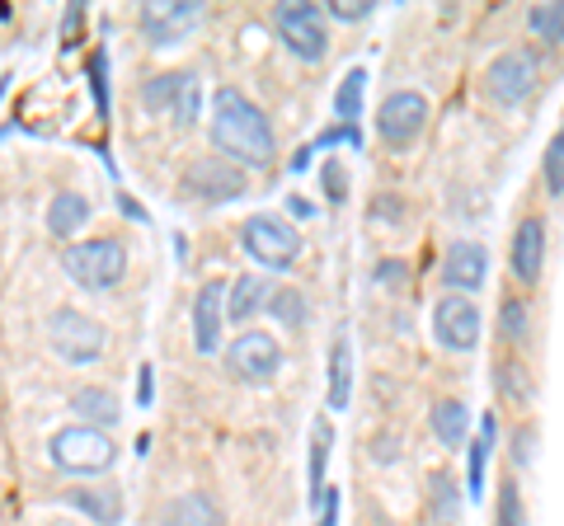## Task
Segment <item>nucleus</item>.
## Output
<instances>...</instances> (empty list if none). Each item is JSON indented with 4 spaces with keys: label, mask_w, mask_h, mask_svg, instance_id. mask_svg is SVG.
Listing matches in <instances>:
<instances>
[{
    "label": "nucleus",
    "mask_w": 564,
    "mask_h": 526,
    "mask_svg": "<svg viewBox=\"0 0 564 526\" xmlns=\"http://www.w3.org/2000/svg\"><path fill=\"white\" fill-rule=\"evenodd\" d=\"M433 335L447 353H470L480 343V306H475V296H443V302H433Z\"/></svg>",
    "instance_id": "9b49d317"
},
{
    "label": "nucleus",
    "mask_w": 564,
    "mask_h": 526,
    "mask_svg": "<svg viewBox=\"0 0 564 526\" xmlns=\"http://www.w3.org/2000/svg\"><path fill=\"white\" fill-rule=\"evenodd\" d=\"M433 489H437V503H443V513H437V517L452 522V513H456V489H452V480H447V475H437Z\"/></svg>",
    "instance_id": "e433bc0d"
},
{
    "label": "nucleus",
    "mask_w": 564,
    "mask_h": 526,
    "mask_svg": "<svg viewBox=\"0 0 564 526\" xmlns=\"http://www.w3.org/2000/svg\"><path fill=\"white\" fill-rule=\"evenodd\" d=\"M62 269L70 283L85 292H109L128 277V250H122V240H113V235H95V240L66 244Z\"/></svg>",
    "instance_id": "f03ea898"
},
{
    "label": "nucleus",
    "mask_w": 564,
    "mask_h": 526,
    "mask_svg": "<svg viewBox=\"0 0 564 526\" xmlns=\"http://www.w3.org/2000/svg\"><path fill=\"white\" fill-rule=\"evenodd\" d=\"M161 526H226V517L207 494H180L165 503Z\"/></svg>",
    "instance_id": "6ab92c4d"
},
{
    "label": "nucleus",
    "mask_w": 564,
    "mask_h": 526,
    "mask_svg": "<svg viewBox=\"0 0 564 526\" xmlns=\"http://www.w3.org/2000/svg\"><path fill=\"white\" fill-rule=\"evenodd\" d=\"M429 424H433V437L443 447H462L466 442V432H470V409L462 405V399H437L433 414H429Z\"/></svg>",
    "instance_id": "412c9836"
},
{
    "label": "nucleus",
    "mask_w": 564,
    "mask_h": 526,
    "mask_svg": "<svg viewBox=\"0 0 564 526\" xmlns=\"http://www.w3.org/2000/svg\"><path fill=\"white\" fill-rule=\"evenodd\" d=\"M80 20H85V10H80V6H70V10H66V29H62V33H66V47H70V39H76Z\"/></svg>",
    "instance_id": "a19ab883"
},
{
    "label": "nucleus",
    "mask_w": 564,
    "mask_h": 526,
    "mask_svg": "<svg viewBox=\"0 0 564 526\" xmlns=\"http://www.w3.org/2000/svg\"><path fill=\"white\" fill-rule=\"evenodd\" d=\"M527 24H532V33L545 43V47H560L564 43V6L560 0H545V6H532V14H527Z\"/></svg>",
    "instance_id": "a878e982"
},
{
    "label": "nucleus",
    "mask_w": 564,
    "mask_h": 526,
    "mask_svg": "<svg viewBox=\"0 0 564 526\" xmlns=\"http://www.w3.org/2000/svg\"><path fill=\"white\" fill-rule=\"evenodd\" d=\"M372 451H377V461H381V465H391V461H395V451H400V442H391V432H381Z\"/></svg>",
    "instance_id": "58836bf2"
},
{
    "label": "nucleus",
    "mask_w": 564,
    "mask_h": 526,
    "mask_svg": "<svg viewBox=\"0 0 564 526\" xmlns=\"http://www.w3.org/2000/svg\"><path fill=\"white\" fill-rule=\"evenodd\" d=\"M423 128H429V99H423L419 90H395V95H386L381 113H377V132H381L386 146H395V151L414 146Z\"/></svg>",
    "instance_id": "9d476101"
},
{
    "label": "nucleus",
    "mask_w": 564,
    "mask_h": 526,
    "mask_svg": "<svg viewBox=\"0 0 564 526\" xmlns=\"http://www.w3.org/2000/svg\"><path fill=\"white\" fill-rule=\"evenodd\" d=\"M221 320H226V283L221 277H207L198 302H193V348L203 358L221 348Z\"/></svg>",
    "instance_id": "2eb2a0df"
},
{
    "label": "nucleus",
    "mask_w": 564,
    "mask_h": 526,
    "mask_svg": "<svg viewBox=\"0 0 564 526\" xmlns=\"http://www.w3.org/2000/svg\"><path fill=\"white\" fill-rule=\"evenodd\" d=\"M362 90H367V72H362V66H352V72L339 80V90H334V113H339L344 128H358Z\"/></svg>",
    "instance_id": "393cba45"
},
{
    "label": "nucleus",
    "mask_w": 564,
    "mask_h": 526,
    "mask_svg": "<svg viewBox=\"0 0 564 526\" xmlns=\"http://www.w3.org/2000/svg\"><path fill=\"white\" fill-rule=\"evenodd\" d=\"M263 302H269V287H263V277L259 273H245V277H236L231 287H226V315L231 320H250L254 310H263Z\"/></svg>",
    "instance_id": "5701e85b"
},
{
    "label": "nucleus",
    "mask_w": 564,
    "mask_h": 526,
    "mask_svg": "<svg viewBox=\"0 0 564 526\" xmlns=\"http://www.w3.org/2000/svg\"><path fill=\"white\" fill-rule=\"evenodd\" d=\"M329 447H334V428H329V418H321V424H315V432H311V503L321 498V489H325Z\"/></svg>",
    "instance_id": "bb28decb"
},
{
    "label": "nucleus",
    "mask_w": 564,
    "mask_h": 526,
    "mask_svg": "<svg viewBox=\"0 0 564 526\" xmlns=\"http://www.w3.org/2000/svg\"><path fill=\"white\" fill-rule=\"evenodd\" d=\"M70 414L76 418H90V428H113L122 418V399L109 391V385H80L76 395H70Z\"/></svg>",
    "instance_id": "a211bd4d"
},
{
    "label": "nucleus",
    "mask_w": 564,
    "mask_h": 526,
    "mask_svg": "<svg viewBox=\"0 0 564 526\" xmlns=\"http://www.w3.org/2000/svg\"><path fill=\"white\" fill-rule=\"evenodd\" d=\"M499 526H527V507H522L518 484H503L499 489Z\"/></svg>",
    "instance_id": "2f4dec72"
},
{
    "label": "nucleus",
    "mask_w": 564,
    "mask_h": 526,
    "mask_svg": "<svg viewBox=\"0 0 564 526\" xmlns=\"http://www.w3.org/2000/svg\"><path fill=\"white\" fill-rule=\"evenodd\" d=\"M6 85H10V76H0V99H6Z\"/></svg>",
    "instance_id": "37998d69"
},
{
    "label": "nucleus",
    "mask_w": 564,
    "mask_h": 526,
    "mask_svg": "<svg viewBox=\"0 0 564 526\" xmlns=\"http://www.w3.org/2000/svg\"><path fill=\"white\" fill-rule=\"evenodd\" d=\"M485 85H489L494 99L513 109V103L536 95V85H541V57H536L532 47H508V52H499V57L489 62Z\"/></svg>",
    "instance_id": "423d86ee"
},
{
    "label": "nucleus",
    "mask_w": 564,
    "mask_h": 526,
    "mask_svg": "<svg viewBox=\"0 0 564 526\" xmlns=\"http://www.w3.org/2000/svg\"><path fill=\"white\" fill-rule=\"evenodd\" d=\"M315 513H321V522H315V526H339V494H334V489H321Z\"/></svg>",
    "instance_id": "f704fd0d"
},
{
    "label": "nucleus",
    "mask_w": 564,
    "mask_h": 526,
    "mask_svg": "<svg viewBox=\"0 0 564 526\" xmlns=\"http://www.w3.org/2000/svg\"><path fill=\"white\" fill-rule=\"evenodd\" d=\"M141 103H147L155 118H170L174 128H193V122H198V109H203V85L193 72H165V76L147 80Z\"/></svg>",
    "instance_id": "39448f33"
},
{
    "label": "nucleus",
    "mask_w": 564,
    "mask_h": 526,
    "mask_svg": "<svg viewBox=\"0 0 564 526\" xmlns=\"http://www.w3.org/2000/svg\"><path fill=\"white\" fill-rule=\"evenodd\" d=\"M226 366H231V376H240V381H269L282 366V348L273 335H263V329H240V335L226 343Z\"/></svg>",
    "instance_id": "f8f14e48"
},
{
    "label": "nucleus",
    "mask_w": 564,
    "mask_h": 526,
    "mask_svg": "<svg viewBox=\"0 0 564 526\" xmlns=\"http://www.w3.org/2000/svg\"><path fill=\"white\" fill-rule=\"evenodd\" d=\"M522 381H527V376H522V366H518V362H513V366H499V391H503V395L513 391V395L522 399V395H527V385H522Z\"/></svg>",
    "instance_id": "c9c22d12"
},
{
    "label": "nucleus",
    "mask_w": 564,
    "mask_h": 526,
    "mask_svg": "<svg viewBox=\"0 0 564 526\" xmlns=\"http://www.w3.org/2000/svg\"><path fill=\"white\" fill-rule=\"evenodd\" d=\"M494 437H499V418L485 414L480 418V432H475V442H470V456H466V489H470V498L485 494V465H489Z\"/></svg>",
    "instance_id": "4be33fe9"
},
{
    "label": "nucleus",
    "mask_w": 564,
    "mask_h": 526,
    "mask_svg": "<svg viewBox=\"0 0 564 526\" xmlns=\"http://www.w3.org/2000/svg\"><path fill=\"white\" fill-rule=\"evenodd\" d=\"M263 310H273V320H282V325H306V296L292 287H269Z\"/></svg>",
    "instance_id": "cd10ccee"
},
{
    "label": "nucleus",
    "mask_w": 564,
    "mask_h": 526,
    "mask_svg": "<svg viewBox=\"0 0 564 526\" xmlns=\"http://www.w3.org/2000/svg\"><path fill=\"white\" fill-rule=\"evenodd\" d=\"M212 142H217L221 161H231L236 169H263L273 165L278 155V142H273V128L263 109L254 99H245L236 85H221L217 95H212Z\"/></svg>",
    "instance_id": "f257e3e1"
},
{
    "label": "nucleus",
    "mask_w": 564,
    "mask_h": 526,
    "mask_svg": "<svg viewBox=\"0 0 564 526\" xmlns=\"http://www.w3.org/2000/svg\"><path fill=\"white\" fill-rule=\"evenodd\" d=\"M278 33L288 43L292 57L302 62H321L329 52V29H325V10L311 6V0H292V6H278Z\"/></svg>",
    "instance_id": "0eeeda50"
},
{
    "label": "nucleus",
    "mask_w": 564,
    "mask_h": 526,
    "mask_svg": "<svg viewBox=\"0 0 564 526\" xmlns=\"http://www.w3.org/2000/svg\"><path fill=\"white\" fill-rule=\"evenodd\" d=\"M541 269H545V221L527 217L513 235V273H518V283L532 287L541 277Z\"/></svg>",
    "instance_id": "dca6fc26"
},
{
    "label": "nucleus",
    "mask_w": 564,
    "mask_h": 526,
    "mask_svg": "<svg viewBox=\"0 0 564 526\" xmlns=\"http://www.w3.org/2000/svg\"><path fill=\"white\" fill-rule=\"evenodd\" d=\"M184 193L203 202H236L250 193V179H245V169H236L231 161H221V155H198L188 169H184Z\"/></svg>",
    "instance_id": "1a4fd4ad"
},
{
    "label": "nucleus",
    "mask_w": 564,
    "mask_h": 526,
    "mask_svg": "<svg viewBox=\"0 0 564 526\" xmlns=\"http://www.w3.org/2000/svg\"><path fill=\"white\" fill-rule=\"evenodd\" d=\"M151 381H155V372H151V366H141V385H137V405H141V409H147L151 399H155V385H151Z\"/></svg>",
    "instance_id": "4c0bfd02"
},
{
    "label": "nucleus",
    "mask_w": 564,
    "mask_h": 526,
    "mask_svg": "<svg viewBox=\"0 0 564 526\" xmlns=\"http://www.w3.org/2000/svg\"><path fill=\"white\" fill-rule=\"evenodd\" d=\"M541 169H545V193H551V198H564V132H555L551 142H545Z\"/></svg>",
    "instance_id": "c756f323"
},
{
    "label": "nucleus",
    "mask_w": 564,
    "mask_h": 526,
    "mask_svg": "<svg viewBox=\"0 0 564 526\" xmlns=\"http://www.w3.org/2000/svg\"><path fill=\"white\" fill-rule=\"evenodd\" d=\"M499 329L508 335V343H522L527 335H532V315H527V302L508 296V302L499 306Z\"/></svg>",
    "instance_id": "c85d7f7f"
},
{
    "label": "nucleus",
    "mask_w": 564,
    "mask_h": 526,
    "mask_svg": "<svg viewBox=\"0 0 564 526\" xmlns=\"http://www.w3.org/2000/svg\"><path fill=\"white\" fill-rule=\"evenodd\" d=\"M122 212H128V217H137V221H147V212H141V207H137L132 198H122Z\"/></svg>",
    "instance_id": "79ce46f5"
},
{
    "label": "nucleus",
    "mask_w": 564,
    "mask_h": 526,
    "mask_svg": "<svg viewBox=\"0 0 564 526\" xmlns=\"http://www.w3.org/2000/svg\"><path fill=\"white\" fill-rule=\"evenodd\" d=\"M62 503L66 507H76V513L85 517H95V526H118L122 522V494L118 489H62Z\"/></svg>",
    "instance_id": "f3484780"
},
{
    "label": "nucleus",
    "mask_w": 564,
    "mask_h": 526,
    "mask_svg": "<svg viewBox=\"0 0 564 526\" xmlns=\"http://www.w3.org/2000/svg\"><path fill=\"white\" fill-rule=\"evenodd\" d=\"M329 14L334 20H344V24H352V20H367L372 6H367V0H329Z\"/></svg>",
    "instance_id": "72a5a7b5"
},
{
    "label": "nucleus",
    "mask_w": 564,
    "mask_h": 526,
    "mask_svg": "<svg viewBox=\"0 0 564 526\" xmlns=\"http://www.w3.org/2000/svg\"><path fill=\"white\" fill-rule=\"evenodd\" d=\"M47 335H52V348H57V358L76 362V366L95 362V358L104 353V343H109V335H104L99 320H90V315H80V310H70V306L52 315V320H47Z\"/></svg>",
    "instance_id": "6e6552de"
},
{
    "label": "nucleus",
    "mask_w": 564,
    "mask_h": 526,
    "mask_svg": "<svg viewBox=\"0 0 564 526\" xmlns=\"http://www.w3.org/2000/svg\"><path fill=\"white\" fill-rule=\"evenodd\" d=\"M240 244H245V254H250L259 269H269V273H288L296 254H302V231H296L292 221H282V217H269V212H259L240 226Z\"/></svg>",
    "instance_id": "20e7f679"
},
{
    "label": "nucleus",
    "mask_w": 564,
    "mask_h": 526,
    "mask_svg": "<svg viewBox=\"0 0 564 526\" xmlns=\"http://www.w3.org/2000/svg\"><path fill=\"white\" fill-rule=\"evenodd\" d=\"M348 395H352V358H348V339L339 335L329 353V409H348Z\"/></svg>",
    "instance_id": "b1692460"
},
{
    "label": "nucleus",
    "mask_w": 564,
    "mask_h": 526,
    "mask_svg": "<svg viewBox=\"0 0 564 526\" xmlns=\"http://www.w3.org/2000/svg\"><path fill=\"white\" fill-rule=\"evenodd\" d=\"M443 283L452 287V296H475L485 287V277H489V250L480 240H456L447 244V254H443Z\"/></svg>",
    "instance_id": "4468645a"
},
{
    "label": "nucleus",
    "mask_w": 564,
    "mask_h": 526,
    "mask_svg": "<svg viewBox=\"0 0 564 526\" xmlns=\"http://www.w3.org/2000/svg\"><path fill=\"white\" fill-rule=\"evenodd\" d=\"M90 90H95L99 113L109 118V62H104V47H95V57H90Z\"/></svg>",
    "instance_id": "7c9ffc66"
},
{
    "label": "nucleus",
    "mask_w": 564,
    "mask_h": 526,
    "mask_svg": "<svg viewBox=\"0 0 564 526\" xmlns=\"http://www.w3.org/2000/svg\"><path fill=\"white\" fill-rule=\"evenodd\" d=\"M377 277H381V283H404V263H400V259H395V263H391V259H386Z\"/></svg>",
    "instance_id": "ea45409f"
},
{
    "label": "nucleus",
    "mask_w": 564,
    "mask_h": 526,
    "mask_svg": "<svg viewBox=\"0 0 564 526\" xmlns=\"http://www.w3.org/2000/svg\"><path fill=\"white\" fill-rule=\"evenodd\" d=\"M325 193H329V202H344L348 198V179H344V165L339 161H325Z\"/></svg>",
    "instance_id": "473e14b6"
},
{
    "label": "nucleus",
    "mask_w": 564,
    "mask_h": 526,
    "mask_svg": "<svg viewBox=\"0 0 564 526\" xmlns=\"http://www.w3.org/2000/svg\"><path fill=\"white\" fill-rule=\"evenodd\" d=\"M203 0H174V6L151 0V6H141V33L151 39V47H174L184 33L203 24Z\"/></svg>",
    "instance_id": "ddd939ff"
},
{
    "label": "nucleus",
    "mask_w": 564,
    "mask_h": 526,
    "mask_svg": "<svg viewBox=\"0 0 564 526\" xmlns=\"http://www.w3.org/2000/svg\"><path fill=\"white\" fill-rule=\"evenodd\" d=\"M47 456L57 470H66V475H104V470L118 461V447L104 428L70 424L47 442Z\"/></svg>",
    "instance_id": "7ed1b4c3"
},
{
    "label": "nucleus",
    "mask_w": 564,
    "mask_h": 526,
    "mask_svg": "<svg viewBox=\"0 0 564 526\" xmlns=\"http://www.w3.org/2000/svg\"><path fill=\"white\" fill-rule=\"evenodd\" d=\"M85 221H90V198H85V193H57V198H52V207H47V231L57 235V240L76 235Z\"/></svg>",
    "instance_id": "aec40b11"
}]
</instances>
